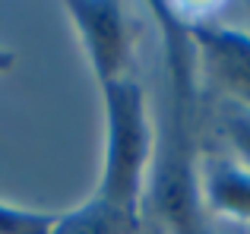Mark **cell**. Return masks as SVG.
Masks as SVG:
<instances>
[{"label":"cell","mask_w":250,"mask_h":234,"mask_svg":"<svg viewBox=\"0 0 250 234\" xmlns=\"http://www.w3.org/2000/svg\"><path fill=\"white\" fill-rule=\"evenodd\" d=\"M165 35L168 95L155 133L143 218L159 222L168 234H212L200 190V146H196V63L184 19L168 3H152Z\"/></svg>","instance_id":"obj_1"},{"label":"cell","mask_w":250,"mask_h":234,"mask_svg":"<svg viewBox=\"0 0 250 234\" xmlns=\"http://www.w3.org/2000/svg\"><path fill=\"white\" fill-rule=\"evenodd\" d=\"M104 105V158L95 196L111 206L140 212L146 199L149 168L155 152V127L149 117L146 89L127 76L102 86Z\"/></svg>","instance_id":"obj_2"},{"label":"cell","mask_w":250,"mask_h":234,"mask_svg":"<svg viewBox=\"0 0 250 234\" xmlns=\"http://www.w3.org/2000/svg\"><path fill=\"white\" fill-rule=\"evenodd\" d=\"M184 29L193 48L196 76L222 95V105L250 111V32L209 19H184Z\"/></svg>","instance_id":"obj_3"},{"label":"cell","mask_w":250,"mask_h":234,"mask_svg":"<svg viewBox=\"0 0 250 234\" xmlns=\"http://www.w3.org/2000/svg\"><path fill=\"white\" fill-rule=\"evenodd\" d=\"M80 44L89 57V70L98 89L127 79L133 67V32L117 0H70L67 3Z\"/></svg>","instance_id":"obj_4"},{"label":"cell","mask_w":250,"mask_h":234,"mask_svg":"<svg viewBox=\"0 0 250 234\" xmlns=\"http://www.w3.org/2000/svg\"><path fill=\"white\" fill-rule=\"evenodd\" d=\"M203 209L209 218L250 228V171L231 155H206L200 165Z\"/></svg>","instance_id":"obj_5"},{"label":"cell","mask_w":250,"mask_h":234,"mask_svg":"<svg viewBox=\"0 0 250 234\" xmlns=\"http://www.w3.org/2000/svg\"><path fill=\"white\" fill-rule=\"evenodd\" d=\"M143 228V215L140 212L111 206L104 199L92 196L83 206L70 212H61L54 218L51 234H136Z\"/></svg>","instance_id":"obj_6"},{"label":"cell","mask_w":250,"mask_h":234,"mask_svg":"<svg viewBox=\"0 0 250 234\" xmlns=\"http://www.w3.org/2000/svg\"><path fill=\"white\" fill-rule=\"evenodd\" d=\"M219 130H222V136H225L228 149H231V158L250 171V111L222 105Z\"/></svg>","instance_id":"obj_7"},{"label":"cell","mask_w":250,"mask_h":234,"mask_svg":"<svg viewBox=\"0 0 250 234\" xmlns=\"http://www.w3.org/2000/svg\"><path fill=\"white\" fill-rule=\"evenodd\" d=\"M54 218V212L22 209V206L0 199V234H51Z\"/></svg>","instance_id":"obj_8"},{"label":"cell","mask_w":250,"mask_h":234,"mask_svg":"<svg viewBox=\"0 0 250 234\" xmlns=\"http://www.w3.org/2000/svg\"><path fill=\"white\" fill-rule=\"evenodd\" d=\"M13 63H16V54L10 48H0V73H10Z\"/></svg>","instance_id":"obj_9"},{"label":"cell","mask_w":250,"mask_h":234,"mask_svg":"<svg viewBox=\"0 0 250 234\" xmlns=\"http://www.w3.org/2000/svg\"><path fill=\"white\" fill-rule=\"evenodd\" d=\"M136 234H168V231L162 228L159 222H152V218H143V228L136 231Z\"/></svg>","instance_id":"obj_10"}]
</instances>
